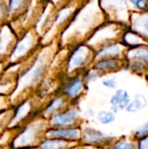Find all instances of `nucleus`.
Returning a JSON list of instances; mask_svg holds the SVG:
<instances>
[{
  "instance_id": "f257e3e1",
  "label": "nucleus",
  "mask_w": 148,
  "mask_h": 149,
  "mask_svg": "<svg viewBox=\"0 0 148 149\" xmlns=\"http://www.w3.org/2000/svg\"><path fill=\"white\" fill-rule=\"evenodd\" d=\"M101 9L112 22L129 28L130 17L133 12L148 11V0H100Z\"/></svg>"
},
{
  "instance_id": "f03ea898",
  "label": "nucleus",
  "mask_w": 148,
  "mask_h": 149,
  "mask_svg": "<svg viewBox=\"0 0 148 149\" xmlns=\"http://www.w3.org/2000/svg\"><path fill=\"white\" fill-rule=\"evenodd\" d=\"M49 127L48 121L41 117H36L23 126L20 132L14 136L10 144V149L38 148L45 138V132Z\"/></svg>"
},
{
  "instance_id": "7ed1b4c3",
  "label": "nucleus",
  "mask_w": 148,
  "mask_h": 149,
  "mask_svg": "<svg viewBox=\"0 0 148 149\" xmlns=\"http://www.w3.org/2000/svg\"><path fill=\"white\" fill-rule=\"evenodd\" d=\"M127 29L128 28L125 25L114 22L99 26L91 36L88 41V45L91 46L99 45L100 46L99 49H101L107 45L118 43L116 40H123V37L127 31Z\"/></svg>"
},
{
  "instance_id": "20e7f679",
  "label": "nucleus",
  "mask_w": 148,
  "mask_h": 149,
  "mask_svg": "<svg viewBox=\"0 0 148 149\" xmlns=\"http://www.w3.org/2000/svg\"><path fill=\"white\" fill-rule=\"evenodd\" d=\"M47 68V58L45 54H41L30 66V68L17 79L16 88L13 93H17L20 89L25 90L32 88L37 86L43 79L44 74ZM12 93V94H13Z\"/></svg>"
},
{
  "instance_id": "39448f33",
  "label": "nucleus",
  "mask_w": 148,
  "mask_h": 149,
  "mask_svg": "<svg viewBox=\"0 0 148 149\" xmlns=\"http://www.w3.org/2000/svg\"><path fill=\"white\" fill-rule=\"evenodd\" d=\"M47 121L49 127L53 128L80 127L81 115L78 108L69 107L63 112L50 118Z\"/></svg>"
},
{
  "instance_id": "423d86ee",
  "label": "nucleus",
  "mask_w": 148,
  "mask_h": 149,
  "mask_svg": "<svg viewBox=\"0 0 148 149\" xmlns=\"http://www.w3.org/2000/svg\"><path fill=\"white\" fill-rule=\"evenodd\" d=\"M85 82L81 73L69 76L66 79H64L60 86L58 87V94L66 97L71 103L78 100L84 93Z\"/></svg>"
},
{
  "instance_id": "0eeeda50",
  "label": "nucleus",
  "mask_w": 148,
  "mask_h": 149,
  "mask_svg": "<svg viewBox=\"0 0 148 149\" xmlns=\"http://www.w3.org/2000/svg\"><path fill=\"white\" fill-rule=\"evenodd\" d=\"M92 49L85 45H79L70 54L67 61V72L70 75L81 73L85 65L92 58Z\"/></svg>"
},
{
  "instance_id": "6e6552de",
  "label": "nucleus",
  "mask_w": 148,
  "mask_h": 149,
  "mask_svg": "<svg viewBox=\"0 0 148 149\" xmlns=\"http://www.w3.org/2000/svg\"><path fill=\"white\" fill-rule=\"evenodd\" d=\"M113 140V137L106 134L105 133L90 127H85L81 129V137L80 142L85 146L100 148L110 143Z\"/></svg>"
},
{
  "instance_id": "1a4fd4ad",
  "label": "nucleus",
  "mask_w": 148,
  "mask_h": 149,
  "mask_svg": "<svg viewBox=\"0 0 148 149\" xmlns=\"http://www.w3.org/2000/svg\"><path fill=\"white\" fill-rule=\"evenodd\" d=\"M71 101L64 95L57 93L53 98H51L44 108L40 113V116L48 120L52 116L63 112L69 107H71Z\"/></svg>"
},
{
  "instance_id": "9d476101",
  "label": "nucleus",
  "mask_w": 148,
  "mask_h": 149,
  "mask_svg": "<svg viewBox=\"0 0 148 149\" xmlns=\"http://www.w3.org/2000/svg\"><path fill=\"white\" fill-rule=\"evenodd\" d=\"M81 137L80 127L69 128H53L48 127L45 132V138L58 139L70 142H79Z\"/></svg>"
},
{
  "instance_id": "9b49d317",
  "label": "nucleus",
  "mask_w": 148,
  "mask_h": 149,
  "mask_svg": "<svg viewBox=\"0 0 148 149\" xmlns=\"http://www.w3.org/2000/svg\"><path fill=\"white\" fill-rule=\"evenodd\" d=\"M128 29L148 41V11L132 13Z\"/></svg>"
},
{
  "instance_id": "f8f14e48",
  "label": "nucleus",
  "mask_w": 148,
  "mask_h": 149,
  "mask_svg": "<svg viewBox=\"0 0 148 149\" xmlns=\"http://www.w3.org/2000/svg\"><path fill=\"white\" fill-rule=\"evenodd\" d=\"M33 45H34V38L31 33L26 34L15 45L10 54V61L16 62L21 59L22 58L25 57L26 54L30 52V50L33 47Z\"/></svg>"
},
{
  "instance_id": "ddd939ff",
  "label": "nucleus",
  "mask_w": 148,
  "mask_h": 149,
  "mask_svg": "<svg viewBox=\"0 0 148 149\" xmlns=\"http://www.w3.org/2000/svg\"><path fill=\"white\" fill-rule=\"evenodd\" d=\"M126 46L127 45H126L124 43H114L107 45L98 51L94 58L97 61L108 58H117L121 53H123Z\"/></svg>"
},
{
  "instance_id": "4468645a",
  "label": "nucleus",
  "mask_w": 148,
  "mask_h": 149,
  "mask_svg": "<svg viewBox=\"0 0 148 149\" xmlns=\"http://www.w3.org/2000/svg\"><path fill=\"white\" fill-rule=\"evenodd\" d=\"M79 142H70L58 139L44 138L38 147L39 149H72L78 146Z\"/></svg>"
},
{
  "instance_id": "2eb2a0df",
  "label": "nucleus",
  "mask_w": 148,
  "mask_h": 149,
  "mask_svg": "<svg viewBox=\"0 0 148 149\" xmlns=\"http://www.w3.org/2000/svg\"><path fill=\"white\" fill-rule=\"evenodd\" d=\"M110 103L112 105V109L114 112L123 110L126 108V107L130 103L129 94L125 90H117L116 93L113 95Z\"/></svg>"
},
{
  "instance_id": "dca6fc26",
  "label": "nucleus",
  "mask_w": 148,
  "mask_h": 149,
  "mask_svg": "<svg viewBox=\"0 0 148 149\" xmlns=\"http://www.w3.org/2000/svg\"><path fill=\"white\" fill-rule=\"evenodd\" d=\"M127 58L137 63H148V45L132 47L127 52Z\"/></svg>"
},
{
  "instance_id": "f3484780",
  "label": "nucleus",
  "mask_w": 148,
  "mask_h": 149,
  "mask_svg": "<svg viewBox=\"0 0 148 149\" xmlns=\"http://www.w3.org/2000/svg\"><path fill=\"white\" fill-rule=\"evenodd\" d=\"M121 65L122 64L118 58H108L97 61L94 65V69L99 72H109L120 69Z\"/></svg>"
},
{
  "instance_id": "a211bd4d",
  "label": "nucleus",
  "mask_w": 148,
  "mask_h": 149,
  "mask_svg": "<svg viewBox=\"0 0 148 149\" xmlns=\"http://www.w3.org/2000/svg\"><path fill=\"white\" fill-rule=\"evenodd\" d=\"M123 43L126 45L132 46V47L140 46V45H148V41H147L144 38H142L139 34L132 31H127L125 33L123 37Z\"/></svg>"
},
{
  "instance_id": "6ab92c4d",
  "label": "nucleus",
  "mask_w": 148,
  "mask_h": 149,
  "mask_svg": "<svg viewBox=\"0 0 148 149\" xmlns=\"http://www.w3.org/2000/svg\"><path fill=\"white\" fill-rule=\"evenodd\" d=\"M12 42V34L6 27L3 28L0 33V57L6 52L8 47Z\"/></svg>"
},
{
  "instance_id": "aec40b11",
  "label": "nucleus",
  "mask_w": 148,
  "mask_h": 149,
  "mask_svg": "<svg viewBox=\"0 0 148 149\" xmlns=\"http://www.w3.org/2000/svg\"><path fill=\"white\" fill-rule=\"evenodd\" d=\"M147 105V99L141 95V94H137L135 96V99L128 104V106L126 107V111L131 112V113H136L141 109H143L144 107H146Z\"/></svg>"
},
{
  "instance_id": "412c9836",
  "label": "nucleus",
  "mask_w": 148,
  "mask_h": 149,
  "mask_svg": "<svg viewBox=\"0 0 148 149\" xmlns=\"http://www.w3.org/2000/svg\"><path fill=\"white\" fill-rule=\"evenodd\" d=\"M12 107L10 109L4 108L0 111V137L3 134V131L6 129V127L9 128V124L12 117Z\"/></svg>"
},
{
  "instance_id": "4be33fe9",
  "label": "nucleus",
  "mask_w": 148,
  "mask_h": 149,
  "mask_svg": "<svg viewBox=\"0 0 148 149\" xmlns=\"http://www.w3.org/2000/svg\"><path fill=\"white\" fill-rule=\"evenodd\" d=\"M97 120L102 125H108L115 120V115L113 112L109 111H100L97 114Z\"/></svg>"
},
{
  "instance_id": "5701e85b",
  "label": "nucleus",
  "mask_w": 148,
  "mask_h": 149,
  "mask_svg": "<svg viewBox=\"0 0 148 149\" xmlns=\"http://www.w3.org/2000/svg\"><path fill=\"white\" fill-rule=\"evenodd\" d=\"M72 14V9L71 7H65L63 8L60 11H58V13L56 16V19H55V26L61 24L62 23H64L65 21H66L71 15Z\"/></svg>"
},
{
  "instance_id": "b1692460",
  "label": "nucleus",
  "mask_w": 148,
  "mask_h": 149,
  "mask_svg": "<svg viewBox=\"0 0 148 149\" xmlns=\"http://www.w3.org/2000/svg\"><path fill=\"white\" fill-rule=\"evenodd\" d=\"M100 76V72L99 71H97L96 69L93 70H89L87 72H85L83 75L84 80L85 83L87 82H91V81H94L97 79H99Z\"/></svg>"
},
{
  "instance_id": "393cba45",
  "label": "nucleus",
  "mask_w": 148,
  "mask_h": 149,
  "mask_svg": "<svg viewBox=\"0 0 148 149\" xmlns=\"http://www.w3.org/2000/svg\"><path fill=\"white\" fill-rule=\"evenodd\" d=\"M147 134H148V122L135 131V136L138 138H143Z\"/></svg>"
},
{
  "instance_id": "a878e982",
  "label": "nucleus",
  "mask_w": 148,
  "mask_h": 149,
  "mask_svg": "<svg viewBox=\"0 0 148 149\" xmlns=\"http://www.w3.org/2000/svg\"><path fill=\"white\" fill-rule=\"evenodd\" d=\"M111 149H136V147L131 142H120Z\"/></svg>"
},
{
  "instance_id": "bb28decb",
  "label": "nucleus",
  "mask_w": 148,
  "mask_h": 149,
  "mask_svg": "<svg viewBox=\"0 0 148 149\" xmlns=\"http://www.w3.org/2000/svg\"><path fill=\"white\" fill-rule=\"evenodd\" d=\"M24 0H10V10H18L24 3Z\"/></svg>"
},
{
  "instance_id": "cd10ccee",
  "label": "nucleus",
  "mask_w": 148,
  "mask_h": 149,
  "mask_svg": "<svg viewBox=\"0 0 148 149\" xmlns=\"http://www.w3.org/2000/svg\"><path fill=\"white\" fill-rule=\"evenodd\" d=\"M102 84L106 87H108V88H115L116 87V85H117V82H116V79H108L103 80Z\"/></svg>"
},
{
  "instance_id": "c85d7f7f",
  "label": "nucleus",
  "mask_w": 148,
  "mask_h": 149,
  "mask_svg": "<svg viewBox=\"0 0 148 149\" xmlns=\"http://www.w3.org/2000/svg\"><path fill=\"white\" fill-rule=\"evenodd\" d=\"M140 149H148V137L144 138L140 143Z\"/></svg>"
},
{
  "instance_id": "c756f323",
  "label": "nucleus",
  "mask_w": 148,
  "mask_h": 149,
  "mask_svg": "<svg viewBox=\"0 0 148 149\" xmlns=\"http://www.w3.org/2000/svg\"><path fill=\"white\" fill-rule=\"evenodd\" d=\"M17 149H39L38 148H17Z\"/></svg>"
},
{
  "instance_id": "7c9ffc66",
  "label": "nucleus",
  "mask_w": 148,
  "mask_h": 149,
  "mask_svg": "<svg viewBox=\"0 0 148 149\" xmlns=\"http://www.w3.org/2000/svg\"><path fill=\"white\" fill-rule=\"evenodd\" d=\"M1 15H2V6L0 4V17H1Z\"/></svg>"
},
{
  "instance_id": "2f4dec72",
  "label": "nucleus",
  "mask_w": 148,
  "mask_h": 149,
  "mask_svg": "<svg viewBox=\"0 0 148 149\" xmlns=\"http://www.w3.org/2000/svg\"><path fill=\"white\" fill-rule=\"evenodd\" d=\"M52 2H54V3H56V2H58V1H61V0H51Z\"/></svg>"
},
{
  "instance_id": "473e14b6",
  "label": "nucleus",
  "mask_w": 148,
  "mask_h": 149,
  "mask_svg": "<svg viewBox=\"0 0 148 149\" xmlns=\"http://www.w3.org/2000/svg\"><path fill=\"white\" fill-rule=\"evenodd\" d=\"M92 149H97V148H92Z\"/></svg>"
}]
</instances>
